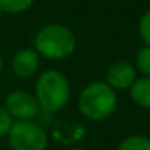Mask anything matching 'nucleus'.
<instances>
[{
    "label": "nucleus",
    "mask_w": 150,
    "mask_h": 150,
    "mask_svg": "<svg viewBox=\"0 0 150 150\" xmlns=\"http://www.w3.org/2000/svg\"><path fill=\"white\" fill-rule=\"evenodd\" d=\"M71 150H87V149H84V147H74V149H71Z\"/></svg>",
    "instance_id": "obj_15"
},
{
    "label": "nucleus",
    "mask_w": 150,
    "mask_h": 150,
    "mask_svg": "<svg viewBox=\"0 0 150 150\" xmlns=\"http://www.w3.org/2000/svg\"><path fill=\"white\" fill-rule=\"evenodd\" d=\"M3 71V59H2V56H0V72Z\"/></svg>",
    "instance_id": "obj_14"
},
{
    "label": "nucleus",
    "mask_w": 150,
    "mask_h": 150,
    "mask_svg": "<svg viewBox=\"0 0 150 150\" xmlns=\"http://www.w3.org/2000/svg\"><path fill=\"white\" fill-rule=\"evenodd\" d=\"M8 141L13 150H46L49 137L37 122L16 121L8 132Z\"/></svg>",
    "instance_id": "obj_4"
},
{
    "label": "nucleus",
    "mask_w": 150,
    "mask_h": 150,
    "mask_svg": "<svg viewBox=\"0 0 150 150\" xmlns=\"http://www.w3.org/2000/svg\"><path fill=\"white\" fill-rule=\"evenodd\" d=\"M137 80L135 68L127 60H118L106 72V84L113 90H127Z\"/></svg>",
    "instance_id": "obj_6"
},
{
    "label": "nucleus",
    "mask_w": 150,
    "mask_h": 150,
    "mask_svg": "<svg viewBox=\"0 0 150 150\" xmlns=\"http://www.w3.org/2000/svg\"><path fill=\"white\" fill-rule=\"evenodd\" d=\"M118 150H150V138L144 135H129L119 143Z\"/></svg>",
    "instance_id": "obj_9"
},
{
    "label": "nucleus",
    "mask_w": 150,
    "mask_h": 150,
    "mask_svg": "<svg viewBox=\"0 0 150 150\" xmlns=\"http://www.w3.org/2000/svg\"><path fill=\"white\" fill-rule=\"evenodd\" d=\"M116 105V93L105 81L90 83L78 97V110L90 121H103L109 118L115 112Z\"/></svg>",
    "instance_id": "obj_3"
},
{
    "label": "nucleus",
    "mask_w": 150,
    "mask_h": 150,
    "mask_svg": "<svg viewBox=\"0 0 150 150\" xmlns=\"http://www.w3.org/2000/svg\"><path fill=\"white\" fill-rule=\"evenodd\" d=\"M34 97L38 108L47 113L62 110L71 97V86L68 78L56 69L43 72L35 83Z\"/></svg>",
    "instance_id": "obj_2"
},
{
    "label": "nucleus",
    "mask_w": 150,
    "mask_h": 150,
    "mask_svg": "<svg viewBox=\"0 0 150 150\" xmlns=\"http://www.w3.org/2000/svg\"><path fill=\"white\" fill-rule=\"evenodd\" d=\"M40 68V54L34 49H22L12 57V71L19 78H31Z\"/></svg>",
    "instance_id": "obj_7"
},
{
    "label": "nucleus",
    "mask_w": 150,
    "mask_h": 150,
    "mask_svg": "<svg viewBox=\"0 0 150 150\" xmlns=\"http://www.w3.org/2000/svg\"><path fill=\"white\" fill-rule=\"evenodd\" d=\"M5 108L16 121H34L40 110L34 94L24 90L11 91L5 97Z\"/></svg>",
    "instance_id": "obj_5"
},
{
    "label": "nucleus",
    "mask_w": 150,
    "mask_h": 150,
    "mask_svg": "<svg viewBox=\"0 0 150 150\" xmlns=\"http://www.w3.org/2000/svg\"><path fill=\"white\" fill-rule=\"evenodd\" d=\"M0 15H2V12H0Z\"/></svg>",
    "instance_id": "obj_16"
},
{
    "label": "nucleus",
    "mask_w": 150,
    "mask_h": 150,
    "mask_svg": "<svg viewBox=\"0 0 150 150\" xmlns=\"http://www.w3.org/2000/svg\"><path fill=\"white\" fill-rule=\"evenodd\" d=\"M34 0H0V12L2 13H22L28 11Z\"/></svg>",
    "instance_id": "obj_10"
},
{
    "label": "nucleus",
    "mask_w": 150,
    "mask_h": 150,
    "mask_svg": "<svg viewBox=\"0 0 150 150\" xmlns=\"http://www.w3.org/2000/svg\"><path fill=\"white\" fill-rule=\"evenodd\" d=\"M135 68L143 74V77H150V47H141L135 54Z\"/></svg>",
    "instance_id": "obj_11"
},
{
    "label": "nucleus",
    "mask_w": 150,
    "mask_h": 150,
    "mask_svg": "<svg viewBox=\"0 0 150 150\" xmlns=\"http://www.w3.org/2000/svg\"><path fill=\"white\" fill-rule=\"evenodd\" d=\"M12 125H13V118L11 116V113L6 110L5 106H0V137L8 135Z\"/></svg>",
    "instance_id": "obj_13"
},
{
    "label": "nucleus",
    "mask_w": 150,
    "mask_h": 150,
    "mask_svg": "<svg viewBox=\"0 0 150 150\" xmlns=\"http://www.w3.org/2000/svg\"><path fill=\"white\" fill-rule=\"evenodd\" d=\"M129 96L135 105L150 109V77H141L129 87Z\"/></svg>",
    "instance_id": "obj_8"
},
{
    "label": "nucleus",
    "mask_w": 150,
    "mask_h": 150,
    "mask_svg": "<svg viewBox=\"0 0 150 150\" xmlns=\"http://www.w3.org/2000/svg\"><path fill=\"white\" fill-rule=\"evenodd\" d=\"M138 35L141 41L150 47V9L143 13L138 22Z\"/></svg>",
    "instance_id": "obj_12"
},
{
    "label": "nucleus",
    "mask_w": 150,
    "mask_h": 150,
    "mask_svg": "<svg viewBox=\"0 0 150 150\" xmlns=\"http://www.w3.org/2000/svg\"><path fill=\"white\" fill-rule=\"evenodd\" d=\"M34 50L50 60H63L77 47V38L71 28L62 24H47L34 37Z\"/></svg>",
    "instance_id": "obj_1"
}]
</instances>
